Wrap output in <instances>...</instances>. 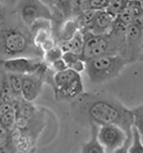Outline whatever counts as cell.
Segmentation results:
<instances>
[{"instance_id": "cell-24", "label": "cell", "mask_w": 143, "mask_h": 153, "mask_svg": "<svg viewBox=\"0 0 143 153\" xmlns=\"http://www.w3.org/2000/svg\"><path fill=\"white\" fill-rule=\"evenodd\" d=\"M128 1V0H110L106 10L116 18L125 7Z\"/></svg>"}, {"instance_id": "cell-27", "label": "cell", "mask_w": 143, "mask_h": 153, "mask_svg": "<svg viewBox=\"0 0 143 153\" xmlns=\"http://www.w3.org/2000/svg\"><path fill=\"white\" fill-rule=\"evenodd\" d=\"M48 65L52 69L53 71H54L55 72H60L68 68L62 57L56 60L53 63Z\"/></svg>"}, {"instance_id": "cell-7", "label": "cell", "mask_w": 143, "mask_h": 153, "mask_svg": "<svg viewBox=\"0 0 143 153\" xmlns=\"http://www.w3.org/2000/svg\"><path fill=\"white\" fill-rule=\"evenodd\" d=\"M14 5L21 19L29 27L39 20L52 19V9L41 0H15Z\"/></svg>"}, {"instance_id": "cell-14", "label": "cell", "mask_w": 143, "mask_h": 153, "mask_svg": "<svg viewBox=\"0 0 143 153\" xmlns=\"http://www.w3.org/2000/svg\"><path fill=\"white\" fill-rule=\"evenodd\" d=\"M90 135L88 140L82 146V153H105L104 148L99 139V129L100 126L93 122L88 123Z\"/></svg>"}, {"instance_id": "cell-20", "label": "cell", "mask_w": 143, "mask_h": 153, "mask_svg": "<svg viewBox=\"0 0 143 153\" xmlns=\"http://www.w3.org/2000/svg\"><path fill=\"white\" fill-rule=\"evenodd\" d=\"M89 1L87 0H72L70 17L77 18L85 11L89 9Z\"/></svg>"}, {"instance_id": "cell-26", "label": "cell", "mask_w": 143, "mask_h": 153, "mask_svg": "<svg viewBox=\"0 0 143 153\" xmlns=\"http://www.w3.org/2000/svg\"><path fill=\"white\" fill-rule=\"evenodd\" d=\"M110 0H90L89 1V8L96 10H106Z\"/></svg>"}, {"instance_id": "cell-30", "label": "cell", "mask_w": 143, "mask_h": 153, "mask_svg": "<svg viewBox=\"0 0 143 153\" xmlns=\"http://www.w3.org/2000/svg\"><path fill=\"white\" fill-rule=\"evenodd\" d=\"M87 1H90V0H87Z\"/></svg>"}, {"instance_id": "cell-4", "label": "cell", "mask_w": 143, "mask_h": 153, "mask_svg": "<svg viewBox=\"0 0 143 153\" xmlns=\"http://www.w3.org/2000/svg\"><path fill=\"white\" fill-rule=\"evenodd\" d=\"M129 64L122 55L99 56L85 61L84 72L92 83L100 85L117 77Z\"/></svg>"}, {"instance_id": "cell-25", "label": "cell", "mask_w": 143, "mask_h": 153, "mask_svg": "<svg viewBox=\"0 0 143 153\" xmlns=\"http://www.w3.org/2000/svg\"><path fill=\"white\" fill-rule=\"evenodd\" d=\"M71 2L72 0H55V9L59 10L65 18L70 17V9Z\"/></svg>"}, {"instance_id": "cell-13", "label": "cell", "mask_w": 143, "mask_h": 153, "mask_svg": "<svg viewBox=\"0 0 143 153\" xmlns=\"http://www.w3.org/2000/svg\"><path fill=\"white\" fill-rule=\"evenodd\" d=\"M115 20V18L106 10H96L92 21L85 32L96 35L108 33L113 27Z\"/></svg>"}, {"instance_id": "cell-5", "label": "cell", "mask_w": 143, "mask_h": 153, "mask_svg": "<svg viewBox=\"0 0 143 153\" xmlns=\"http://www.w3.org/2000/svg\"><path fill=\"white\" fill-rule=\"evenodd\" d=\"M57 100H73L84 92L80 73L70 68L55 72L52 87Z\"/></svg>"}, {"instance_id": "cell-8", "label": "cell", "mask_w": 143, "mask_h": 153, "mask_svg": "<svg viewBox=\"0 0 143 153\" xmlns=\"http://www.w3.org/2000/svg\"><path fill=\"white\" fill-rule=\"evenodd\" d=\"M143 55V17L132 22L125 29V56L130 64L142 59Z\"/></svg>"}, {"instance_id": "cell-6", "label": "cell", "mask_w": 143, "mask_h": 153, "mask_svg": "<svg viewBox=\"0 0 143 153\" xmlns=\"http://www.w3.org/2000/svg\"><path fill=\"white\" fill-rule=\"evenodd\" d=\"M132 135L114 124L100 126L99 139L105 153H128Z\"/></svg>"}, {"instance_id": "cell-21", "label": "cell", "mask_w": 143, "mask_h": 153, "mask_svg": "<svg viewBox=\"0 0 143 153\" xmlns=\"http://www.w3.org/2000/svg\"><path fill=\"white\" fill-rule=\"evenodd\" d=\"M63 53L61 48L56 44L55 47L44 52L43 60L47 64L50 65L56 60L62 58Z\"/></svg>"}, {"instance_id": "cell-15", "label": "cell", "mask_w": 143, "mask_h": 153, "mask_svg": "<svg viewBox=\"0 0 143 153\" xmlns=\"http://www.w3.org/2000/svg\"><path fill=\"white\" fill-rule=\"evenodd\" d=\"M84 42V33L79 29L71 38L67 40L59 42L57 44L61 48L64 53L69 52L82 56Z\"/></svg>"}, {"instance_id": "cell-19", "label": "cell", "mask_w": 143, "mask_h": 153, "mask_svg": "<svg viewBox=\"0 0 143 153\" xmlns=\"http://www.w3.org/2000/svg\"><path fill=\"white\" fill-rule=\"evenodd\" d=\"M128 153H143V140L136 128L133 126L132 138Z\"/></svg>"}, {"instance_id": "cell-28", "label": "cell", "mask_w": 143, "mask_h": 153, "mask_svg": "<svg viewBox=\"0 0 143 153\" xmlns=\"http://www.w3.org/2000/svg\"><path fill=\"white\" fill-rule=\"evenodd\" d=\"M43 2H44L45 4H47L49 7H50L52 10L55 9V0H41Z\"/></svg>"}, {"instance_id": "cell-2", "label": "cell", "mask_w": 143, "mask_h": 153, "mask_svg": "<svg viewBox=\"0 0 143 153\" xmlns=\"http://www.w3.org/2000/svg\"><path fill=\"white\" fill-rule=\"evenodd\" d=\"M15 0H0V60L20 56L43 58L30 28L15 8Z\"/></svg>"}, {"instance_id": "cell-3", "label": "cell", "mask_w": 143, "mask_h": 153, "mask_svg": "<svg viewBox=\"0 0 143 153\" xmlns=\"http://www.w3.org/2000/svg\"><path fill=\"white\" fill-rule=\"evenodd\" d=\"M84 42L82 59L85 61L99 56L122 55L125 53V29L113 25L107 34L84 32Z\"/></svg>"}, {"instance_id": "cell-17", "label": "cell", "mask_w": 143, "mask_h": 153, "mask_svg": "<svg viewBox=\"0 0 143 153\" xmlns=\"http://www.w3.org/2000/svg\"><path fill=\"white\" fill-rule=\"evenodd\" d=\"M62 58L65 62L68 67L75 71L81 73L85 70V61L80 55L72 52H64Z\"/></svg>"}, {"instance_id": "cell-1", "label": "cell", "mask_w": 143, "mask_h": 153, "mask_svg": "<svg viewBox=\"0 0 143 153\" xmlns=\"http://www.w3.org/2000/svg\"><path fill=\"white\" fill-rule=\"evenodd\" d=\"M76 119L82 123L93 122L99 126L117 125L132 135L133 118L132 109L117 99L97 92H84L72 101Z\"/></svg>"}, {"instance_id": "cell-10", "label": "cell", "mask_w": 143, "mask_h": 153, "mask_svg": "<svg viewBox=\"0 0 143 153\" xmlns=\"http://www.w3.org/2000/svg\"><path fill=\"white\" fill-rule=\"evenodd\" d=\"M44 63L41 57L20 56L0 60V66L7 72L24 75L34 72Z\"/></svg>"}, {"instance_id": "cell-12", "label": "cell", "mask_w": 143, "mask_h": 153, "mask_svg": "<svg viewBox=\"0 0 143 153\" xmlns=\"http://www.w3.org/2000/svg\"><path fill=\"white\" fill-rule=\"evenodd\" d=\"M143 17V1H129L116 18L114 25L126 28L132 22Z\"/></svg>"}, {"instance_id": "cell-22", "label": "cell", "mask_w": 143, "mask_h": 153, "mask_svg": "<svg viewBox=\"0 0 143 153\" xmlns=\"http://www.w3.org/2000/svg\"><path fill=\"white\" fill-rule=\"evenodd\" d=\"M133 118V125L143 140V103L132 109Z\"/></svg>"}, {"instance_id": "cell-16", "label": "cell", "mask_w": 143, "mask_h": 153, "mask_svg": "<svg viewBox=\"0 0 143 153\" xmlns=\"http://www.w3.org/2000/svg\"><path fill=\"white\" fill-rule=\"evenodd\" d=\"M16 152L14 148L11 130L0 123V153Z\"/></svg>"}, {"instance_id": "cell-29", "label": "cell", "mask_w": 143, "mask_h": 153, "mask_svg": "<svg viewBox=\"0 0 143 153\" xmlns=\"http://www.w3.org/2000/svg\"><path fill=\"white\" fill-rule=\"evenodd\" d=\"M129 1H143V0H129Z\"/></svg>"}, {"instance_id": "cell-9", "label": "cell", "mask_w": 143, "mask_h": 153, "mask_svg": "<svg viewBox=\"0 0 143 153\" xmlns=\"http://www.w3.org/2000/svg\"><path fill=\"white\" fill-rule=\"evenodd\" d=\"M48 65L43 63L34 72L23 75L22 84V97L28 102H33L40 95L44 84Z\"/></svg>"}, {"instance_id": "cell-23", "label": "cell", "mask_w": 143, "mask_h": 153, "mask_svg": "<svg viewBox=\"0 0 143 153\" xmlns=\"http://www.w3.org/2000/svg\"><path fill=\"white\" fill-rule=\"evenodd\" d=\"M17 114L15 106L10 110L0 117V123L9 130H12L16 126Z\"/></svg>"}, {"instance_id": "cell-11", "label": "cell", "mask_w": 143, "mask_h": 153, "mask_svg": "<svg viewBox=\"0 0 143 153\" xmlns=\"http://www.w3.org/2000/svg\"><path fill=\"white\" fill-rule=\"evenodd\" d=\"M34 43L44 52L57 44L55 40L52 20H41L30 27Z\"/></svg>"}, {"instance_id": "cell-18", "label": "cell", "mask_w": 143, "mask_h": 153, "mask_svg": "<svg viewBox=\"0 0 143 153\" xmlns=\"http://www.w3.org/2000/svg\"><path fill=\"white\" fill-rule=\"evenodd\" d=\"M9 83L10 84L12 91L13 92L14 97L15 98V102L22 97V77L23 75L7 72Z\"/></svg>"}]
</instances>
